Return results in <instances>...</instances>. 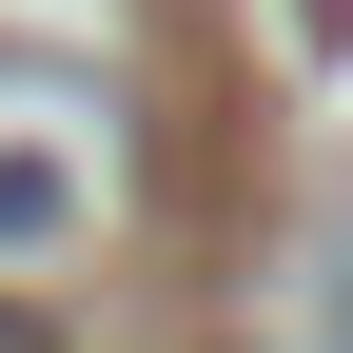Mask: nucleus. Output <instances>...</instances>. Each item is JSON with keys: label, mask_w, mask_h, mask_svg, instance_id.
Returning a JSON list of instances; mask_svg holds the SVG:
<instances>
[{"label": "nucleus", "mask_w": 353, "mask_h": 353, "mask_svg": "<svg viewBox=\"0 0 353 353\" xmlns=\"http://www.w3.org/2000/svg\"><path fill=\"white\" fill-rule=\"evenodd\" d=\"M0 353H59V334H39V314H0Z\"/></svg>", "instance_id": "f257e3e1"}]
</instances>
